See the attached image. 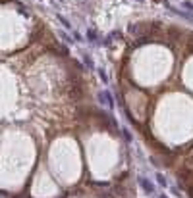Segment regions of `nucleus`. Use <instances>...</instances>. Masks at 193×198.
<instances>
[{
    "label": "nucleus",
    "mask_w": 193,
    "mask_h": 198,
    "mask_svg": "<svg viewBox=\"0 0 193 198\" xmlns=\"http://www.w3.org/2000/svg\"><path fill=\"white\" fill-rule=\"evenodd\" d=\"M139 183H141L143 190H147V192H153V190H155V187L151 185V181H149V179H145V177H139Z\"/></svg>",
    "instance_id": "nucleus-1"
},
{
    "label": "nucleus",
    "mask_w": 193,
    "mask_h": 198,
    "mask_svg": "<svg viewBox=\"0 0 193 198\" xmlns=\"http://www.w3.org/2000/svg\"><path fill=\"white\" fill-rule=\"evenodd\" d=\"M101 98L106 102V104H108V108H110V110L114 108V98L110 96V92H103V94H101Z\"/></svg>",
    "instance_id": "nucleus-2"
},
{
    "label": "nucleus",
    "mask_w": 193,
    "mask_h": 198,
    "mask_svg": "<svg viewBox=\"0 0 193 198\" xmlns=\"http://www.w3.org/2000/svg\"><path fill=\"white\" fill-rule=\"evenodd\" d=\"M155 177H156V181H159V183H160V187H168V185H166V179H164V177H162V175H160V173H156V175H155Z\"/></svg>",
    "instance_id": "nucleus-3"
},
{
    "label": "nucleus",
    "mask_w": 193,
    "mask_h": 198,
    "mask_svg": "<svg viewBox=\"0 0 193 198\" xmlns=\"http://www.w3.org/2000/svg\"><path fill=\"white\" fill-rule=\"evenodd\" d=\"M87 39H89V41H97V31L89 29V31H87Z\"/></svg>",
    "instance_id": "nucleus-4"
},
{
    "label": "nucleus",
    "mask_w": 193,
    "mask_h": 198,
    "mask_svg": "<svg viewBox=\"0 0 193 198\" xmlns=\"http://www.w3.org/2000/svg\"><path fill=\"white\" fill-rule=\"evenodd\" d=\"M182 6H183V8H187V10H193V4L189 2V0H182Z\"/></svg>",
    "instance_id": "nucleus-5"
},
{
    "label": "nucleus",
    "mask_w": 193,
    "mask_h": 198,
    "mask_svg": "<svg viewBox=\"0 0 193 198\" xmlns=\"http://www.w3.org/2000/svg\"><path fill=\"white\" fill-rule=\"evenodd\" d=\"M58 21H60V23H62L64 27H70V21H68L66 17H62V16H58Z\"/></svg>",
    "instance_id": "nucleus-6"
},
{
    "label": "nucleus",
    "mask_w": 193,
    "mask_h": 198,
    "mask_svg": "<svg viewBox=\"0 0 193 198\" xmlns=\"http://www.w3.org/2000/svg\"><path fill=\"white\" fill-rule=\"evenodd\" d=\"M83 60H85V64H87V65H93V62H91V58H89L87 54H85V56H83Z\"/></svg>",
    "instance_id": "nucleus-7"
},
{
    "label": "nucleus",
    "mask_w": 193,
    "mask_h": 198,
    "mask_svg": "<svg viewBox=\"0 0 193 198\" xmlns=\"http://www.w3.org/2000/svg\"><path fill=\"white\" fill-rule=\"evenodd\" d=\"M99 73H101V79H103V81H104V83H106V81H108V77H106V73H104L103 69H101V71H99Z\"/></svg>",
    "instance_id": "nucleus-8"
},
{
    "label": "nucleus",
    "mask_w": 193,
    "mask_h": 198,
    "mask_svg": "<svg viewBox=\"0 0 193 198\" xmlns=\"http://www.w3.org/2000/svg\"><path fill=\"white\" fill-rule=\"evenodd\" d=\"M122 133H124V137H126V141H127V142H130V141H131V135H130V133H127V131H122Z\"/></svg>",
    "instance_id": "nucleus-9"
},
{
    "label": "nucleus",
    "mask_w": 193,
    "mask_h": 198,
    "mask_svg": "<svg viewBox=\"0 0 193 198\" xmlns=\"http://www.w3.org/2000/svg\"><path fill=\"white\" fill-rule=\"evenodd\" d=\"M60 35H62V39H64V41H68V42H71V39H70V37H68V35H66V33H64V31H62V33H60Z\"/></svg>",
    "instance_id": "nucleus-10"
},
{
    "label": "nucleus",
    "mask_w": 193,
    "mask_h": 198,
    "mask_svg": "<svg viewBox=\"0 0 193 198\" xmlns=\"http://www.w3.org/2000/svg\"><path fill=\"white\" fill-rule=\"evenodd\" d=\"M137 2H143V0H137Z\"/></svg>",
    "instance_id": "nucleus-11"
},
{
    "label": "nucleus",
    "mask_w": 193,
    "mask_h": 198,
    "mask_svg": "<svg viewBox=\"0 0 193 198\" xmlns=\"http://www.w3.org/2000/svg\"><path fill=\"white\" fill-rule=\"evenodd\" d=\"M156 2H160V0H156Z\"/></svg>",
    "instance_id": "nucleus-12"
},
{
    "label": "nucleus",
    "mask_w": 193,
    "mask_h": 198,
    "mask_svg": "<svg viewBox=\"0 0 193 198\" xmlns=\"http://www.w3.org/2000/svg\"><path fill=\"white\" fill-rule=\"evenodd\" d=\"M60 2H64V0H60Z\"/></svg>",
    "instance_id": "nucleus-13"
}]
</instances>
